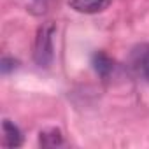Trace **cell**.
Segmentation results:
<instances>
[{"label":"cell","mask_w":149,"mask_h":149,"mask_svg":"<svg viewBox=\"0 0 149 149\" xmlns=\"http://www.w3.org/2000/svg\"><path fill=\"white\" fill-rule=\"evenodd\" d=\"M54 32H56V28H54L53 23H44L37 30L35 44H33V61L42 68H47L53 63V58H54V46H53Z\"/></svg>","instance_id":"6da1fadb"},{"label":"cell","mask_w":149,"mask_h":149,"mask_svg":"<svg viewBox=\"0 0 149 149\" xmlns=\"http://www.w3.org/2000/svg\"><path fill=\"white\" fill-rule=\"evenodd\" d=\"M130 67L144 81H149V44H139L130 53Z\"/></svg>","instance_id":"7a4b0ae2"},{"label":"cell","mask_w":149,"mask_h":149,"mask_svg":"<svg viewBox=\"0 0 149 149\" xmlns=\"http://www.w3.org/2000/svg\"><path fill=\"white\" fill-rule=\"evenodd\" d=\"M68 6L81 14H98L111 6V0H68Z\"/></svg>","instance_id":"3957f363"},{"label":"cell","mask_w":149,"mask_h":149,"mask_svg":"<svg viewBox=\"0 0 149 149\" xmlns=\"http://www.w3.org/2000/svg\"><path fill=\"white\" fill-rule=\"evenodd\" d=\"M91 65L102 79H107L111 76V72L114 70V60L109 54H105L104 51H97L91 56Z\"/></svg>","instance_id":"277c9868"},{"label":"cell","mask_w":149,"mask_h":149,"mask_svg":"<svg viewBox=\"0 0 149 149\" xmlns=\"http://www.w3.org/2000/svg\"><path fill=\"white\" fill-rule=\"evenodd\" d=\"M2 133H4V146L6 147H19L23 144V133L21 130L9 119H4L2 123Z\"/></svg>","instance_id":"5b68a950"},{"label":"cell","mask_w":149,"mask_h":149,"mask_svg":"<svg viewBox=\"0 0 149 149\" xmlns=\"http://www.w3.org/2000/svg\"><path fill=\"white\" fill-rule=\"evenodd\" d=\"M39 144L42 147H58L63 144V133L60 128H47L39 133Z\"/></svg>","instance_id":"8992f818"},{"label":"cell","mask_w":149,"mask_h":149,"mask_svg":"<svg viewBox=\"0 0 149 149\" xmlns=\"http://www.w3.org/2000/svg\"><path fill=\"white\" fill-rule=\"evenodd\" d=\"M47 7H49V0H30L28 11L37 14V16H40V14H44L47 11Z\"/></svg>","instance_id":"52a82bcc"},{"label":"cell","mask_w":149,"mask_h":149,"mask_svg":"<svg viewBox=\"0 0 149 149\" xmlns=\"http://www.w3.org/2000/svg\"><path fill=\"white\" fill-rule=\"evenodd\" d=\"M18 68V60L14 58H9V56H4L2 61H0V72L4 74V76H7V74H11L13 70Z\"/></svg>","instance_id":"ba28073f"}]
</instances>
